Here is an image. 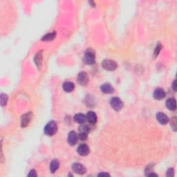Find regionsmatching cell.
<instances>
[{"instance_id":"obj_23","label":"cell","mask_w":177,"mask_h":177,"mask_svg":"<svg viewBox=\"0 0 177 177\" xmlns=\"http://www.w3.org/2000/svg\"><path fill=\"white\" fill-rule=\"evenodd\" d=\"M161 50V44H158V45L156 46V48L154 49V56L156 57L157 55L159 54V53Z\"/></svg>"},{"instance_id":"obj_15","label":"cell","mask_w":177,"mask_h":177,"mask_svg":"<svg viewBox=\"0 0 177 177\" xmlns=\"http://www.w3.org/2000/svg\"><path fill=\"white\" fill-rule=\"evenodd\" d=\"M166 107L170 111H175L176 109V102L175 98H170L166 101Z\"/></svg>"},{"instance_id":"obj_4","label":"cell","mask_w":177,"mask_h":177,"mask_svg":"<svg viewBox=\"0 0 177 177\" xmlns=\"http://www.w3.org/2000/svg\"><path fill=\"white\" fill-rule=\"evenodd\" d=\"M102 67L105 70L113 71L118 68V64L114 60H104L102 62Z\"/></svg>"},{"instance_id":"obj_1","label":"cell","mask_w":177,"mask_h":177,"mask_svg":"<svg viewBox=\"0 0 177 177\" xmlns=\"http://www.w3.org/2000/svg\"><path fill=\"white\" fill-rule=\"evenodd\" d=\"M57 129L58 127L57 123L54 120H51L44 127V131L46 135L52 136L57 133Z\"/></svg>"},{"instance_id":"obj_19","label":"cell","mask_w":177,"mask_h":177,"mask_svg":"<svg viewBox=\"0 0 177 177\" xmlns=\"http://www.w3.org/2000/svg\"><path fill=\"white\" fill-rule=\"evenodd\" d=\"M42 51L38 52V53L36 54L35 57V62L36 65L38 66V67L40 68L42 66Z\"/></svg>"},{"instance_id":"obj_25","label":"cell","mask_w":177,"mask_h":177,"mask_svg":"<svg viewBox=\"0 0 177 177\" xmlns=\"http://www.w3.org/2000/svg\"><path fill=\"white\" fill-rule=\"evenodd\" d=\"M37 176H38V174H37V172L35 170H31L30 173L28 174V176H31V177H36Z\"/></svg>"},{"instance_id":"obj_7","label":"cell","mask_w":177,"mask_h":177,"mask_svg":"<svg viewBox=\"0 0 177 177\" xmlns=\"http://www.w3.org/2000/svg\"><path fill=\"white\" fill-rule=\"evenodd\" d=\"M33 118V113L32 112L26 113L25 114L22 116L21 118V127L22 128H24L27 127L30 124L31 120Z\"/></svg>"},{"instance_id":"obj_20","label":"cell","mask_w":177,"mask_h":177,"mask_svg":"<svg viewBox=\"0 0 177 177\" xmlns=\"http://www.w3.org/2000/svg\"><path fill=\"white\" fill-rule=\"evenodd\" d=\"M55 37H56V32H52V33H47L46 35H44L43 38H42V40L43 41H51L53 40Z\"/></svg>"},{"instance_id":"obj_21","label":"cell","mask_w":177,"mask_h":177,"mask_svg":"<svg viewBox=\"0 0 177 177\" xmlns=\"http://www.w3.org/2000/svg\"><path fill=\"white\" fill-rule=\"evenodd\" d=\"M8 100H9V98L8 96L5 94H1V105L2 107L6 106L8 102Z\"/></svg>"},{"instance_id":"obj_8","label":"cell","mask_w":177,"mask_h":177,"mask_svg":"<svg viewBox=\"0 0 177 177\" xmlns=\"http://www.w3.org/2000/svg\"><path fill=\"white\" fill-rule=\"evenodd\" d=\"M73 171L78 174H84L87 172V169L84 166L80 163H74L71 166Z\"/></svg>"},{"instance_id":"obj_6","label":"cell","mask_w":177,"mask_h":177,"mask_svg":"<svg viewBox=\"0 0 177 177\" xmlns=\"http://www.w3.org/2000/svg\"><path fill=\"white\" fill-rule=\"evenodd\" d=\"M89 76L84 71H81L77 76L78 83L81 86H86L89 83Z\"/></svg>"},{"instance_id":"obj_12","label":"cell","mask_w":177,"mask_h":177,"mask_svg":"<svg viewBox=\"0 0 177 177\" xmlns=\"http://www.w3.org/2000/svg\"><path fill=\"white\" fill-rule=\"evenodd\" d=\"M100 90L103 94H113L114 92V88L109 83L103 84L100 87Z\"/></svg>"},{"instance_id":"obj_16","label":"cell","mask_w":177,"mask_h":177,"mask_svg":"<svg viewBox=\"0 0 177 177\" xmlns=\"http://www.w3.org/2000/svg\"><path fill=\"white\" fill-rule=\"evenodd\" d=\"M62 87L65 91L69 93V92L73 91V89H74L75 88V85L72 82L67 81V82H65V83L63 84Z\"/></svg>"},{"instance_id":"obj_18","label":"cell","mask_w":177,"mask_h":177,"mask_svg":"<svg viewBox=\"0 0 177 177\" xmlns=\"http://www.w3.org/2000/svg\"><path fill=\"white\" fill-rule=\"evenodd\" d=\"M74 120L78 123L83 124L86 120V116L81 113H77V114H76L74 116Z\"/></svg>"},{"instance_id":"obj_10","label":"cell","mask_w":177,"mask_h":177,"mask_svg":"<svg viewBox=\"0 0 177 177\" xmlns=\"http://www.w3.org/2000/svg\"><path fill=\"white\" fill-rule=\"evenodd\" d=\"M78 138V136L77 135V134L76 133V131H70L68 135V144L71 145V146H73V145H75L76 143H77Z\"/></svg>"},{"instance_id":"obj_3","label":"cell","mask_w":177,"mask_h":177,"mask_svg":"<svg viewBox=\"0 0 177 177\" xmlns=\"http://www.w3.org/2000/svg\"><path fill=\"white\" fill-rule=\"evenodd\" d=\"M109 104L113 109L116 112H119L124 107V103L120 98L113 97L109 100Z\"/></svg>"},{"instance_id":"obj_22","label":"cell","mask_w":177,"mask_h":177,"mask_svg":"<svg viewBox=\"0 0 177 177\" xmlns=\"http://www.w3.org/2000/svg\"><path fill=\"white\" fill-rule=\"evenodd\" d=\"M170 124H171V129H173V131H176V116H174V117L171 118Z\"/></svg>"},{"instance_id":"obj_5","label":"cell","mask_w":177,"mask_h":177,"mask_svg":"<svg viewBox=\"0 0 177 177\" xmlns=\"http://www.w3.org/2000/svg\"><path fill=\"white\" fill-rule=\"evenodd\" d=\"M89 133V127L88 125L82 124L78 129V138L80 140H86Z\"/></svg>"},{"instance_id":"obj_24","label":"cell","mask_w":177,"mask_h":177,"mask_svg":"<svg viewBox=\"0 0 177 177\" xmlns=\"http://www.w3.org/2000/svg\"><path fill=\"white\" fill-rule=\"evenodd\" d=\"M174 169L173 168H169L167 171V173H166V176H168L169 177H171V176H174Z\"/></svg>"},{"instance_id":"obj_2","label":"cell","mask_w":177,"mask_h":177,"mask_svg":"<svg viewBox=\"0 0 177 177\" xmlns=\"http://www.w3.org/2000/svg\"><path fill=\"white\" fill-rule=\"evenodd\" d=\"M83 61L87 65H94L96 62V53L94 49H88L84 53Z\"/></svg>"},{"instance_id":"obj_13","label":"cell","mask_w":177,"mask_h":177,"mask_svg":"<svg viewBox=\"0 0 177 177\" xmlns=\"http://www.w3.org/2000/svg\"><path fill=\"white\" fill-rule=\"evenodd\" d=\"M86 119L91 125H94L97 123L98 120L96 113L94 112H89L86 115Z\"/></svg>"},{"instance_id":"obj_14","label":"cell","mask_w":177,"mask_h":177,"mask_svg":"<svg viewBox=\"0 0 177 177\" xmlns=\"http://www.w3.org/2000/svg\"><path fill=\"white\" fill-rule=\"evenodd\" d=\"M153 96L158 100H162L165 96V92L162 88H157L153 93Z\"/></svg>"},{"instance_id":"obj_11","label":"cell","mask_w":177,"mask_h":177,"mask_svg":"<svg viewBox=\"0 0 177 177\" xmlns=\"http://www.w3.org/2000/svg\"><path fill=\"white\" fill-rule=\"evenodd\" d=\"M157 119L158 121V123L161 125H166L169 122V118L167 115H165L164 113L158 112L157 113Z\"/></svg>"},{"instance_id":"obj_27","label":"cell","mask_w":177,"mask_h":177,"mask_svg":"<svg viewBox=\"0 0 177 177\" xmlns=\"http://www.w3.org/2000/svg\"><path fill=\"white\" fill-rule=\"evenodd\" d=\"M98 176H110L109 174H107V173H104V172H102V173H100L98 175Z\"/></svg>"},{"instance_id":"obj_26","label":"cell","mask_w":177,"mask_h":177,"mask_svg":"<svg viewBox=\"0 0 177 177\" xmlns=\"http://www.w3.org/2000/svg\"><path fill=\"white\" fill-rule=\"evenodd\" d=\"M172 88L174 91H176V80H175L174 82H173V83H172Z\"/></svg>"},{"instance_id":"obj_9","label":"cell","mask_w":177,"mask_h":177,"mask_svg":"<svg viewBox=\"0 0 177 177\" xmlns=\"http://www.w3.org/2000/svg\"><path fill=\"white\" fill-rule=\"evenodd\" d=\"M77 152L80 156L86 157V156L88 155L89 152H90V148H89V147L86 144H81L79 145L78 147Z\"/></svg>"},{"instance_id":"obj_17","label":"cell","mask_w":177,"mask_h":177,"mask_svg":"<svg viewBox=\"0 0 177 177\" xmlns=\"http://www.w3.org/2000/svg\"><path fill=\"white\" fill-rule=\"evenodd\" d=\"M60 167V163L58 160L57 159H53V160L51 163H50V170H51V173H55L56 171L58 168Z\"/></svg>"}]
</instances>
